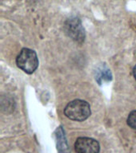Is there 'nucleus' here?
Instances as JSON below:
<instances>
[{"instance_id":"nucleus-1","label":"nucleus","mask_w":136,"mask_h":153,"mask_svg":"<svg viewBox=\"0 0 136 153\" xmlns=\"http://www.w3.org/2000/svg\"><path fill=\"white\" fill-rule=\"evenodd\" d=\"M64 115L72 120L84 121L90 117V105L85 100H74L66 105Z\"/></svg>"},{"instance_id":"nucleus-2","label":"nucleus","mask_w":136,"mask_h":153,"mask_svg":"<svg viewBox=\"0 0 136 153\" xmlns=\"http://www.w3.org/2000/svg\"><path fill=\"white\" fill-rule=\"evenodd\" d=\"M16 64L22 71L31 74L38 69L39 62L34 50L28 48H23L16 57Z\"/></svg>"},{"instance_id":"nucleus-3","label":"nucleus","mask_w":136,"mask_h":153,"mask_svg":"<svg viewBox=\"0 0 136 153\" xmlns=\"http://www.w3.org/2000/svg\"><path fill=\"white\" fill-rule=\"evenodd\" d=\"M64 30L72 39L79 43L84 42L85 33L80 19L77 18L68 19L64 23Z\"/></svg>"},{"instance_id":"nucleus-4","label":"nucleus","mask_w":136,"mask_h":153,"mask_svg":"<svg viewBox=\"0 0 136 153\" xmlns=\"http://www.w3.org/2000/svg\"><path fill=\"white\" fill-rule=\"evenodd\" d=\"M74 148L76 153H99L100 144L94 139L79 137L75 142Z\"/></svg>"},{"instance_id":"nucleus-5","label":"nucleus","mask_w":136,"mask_h":153,"mask_svg":"<svg viewBox=\"0 0 136 153\" xmlns=\"http://www.w3.org/2000/svg\"><path fill=\"white\" fill-rule=\"evenodd\" d=\"M56 139H57V149L59 153H69V148L67 143L64 131L61 126L57 128L56 130Z\"/></svg>"},{"instance_id":"nucleus-6","label":"nucleus","mask_w":136,"mask_h":153,"mask_svg":"<svg viewBox=\"0 0 136 153\" xmlns=\"http://www.w3.org/2000/svg\"><path fill=\"white\" fill-rule=\"evenodd\" d=\"M95 78L98 84L101 85L103 82H107L112 80V73L110 71V69L106 67V65H103L97 69Z\"/></svg>"},{"instance_id":"nucleus-7","label":"nucleus","mask_w":136,"mask_h":153,"mask_svg":"<svg viewBox=\"0 0 136 153\" xmlns=\"http://www.w3.org/2000/svg\"><path fill=\"white\" fill-rule=\"evenodd\" d=\"M126 123L131 128L136 130V110H134L130 112L127 120H126Z\"/></svg>"},{"instance_id":"nucleus-8","label":"nucleus","mask_w":136,"mask_h":153,"mask_svg":"<svg viewBox=\"0 0 136 153\" xmlns=\"http://www.w3.org/2000/svg\"><path fill=\"white\" fill-rule=\"evenodd\" d=\"M133 75L135 79L136 80V65H135V67H134V69H133Z\"/></svg>"}]
</instances>
